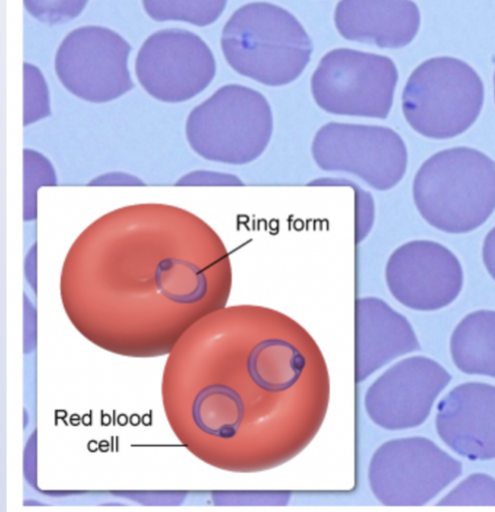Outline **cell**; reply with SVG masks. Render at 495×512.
<instances>
[{
	"label": "cell",
	"instance_id": "1",
	"mask_svg": "<svg viewBox=\"0 0 495 512\" xmlns=\"http://www.w3.org/2000/svg\"><path fill=\"white\" fill-rule=\"evenodd\" d=\"M221 47L236 73L274 88L295 82L313 53L301 23L268 3L248 4L235 12L223 29Z\"/></svg>",
	"mask_w": 495,
	"mask_h": 512
},
{
	"label": "cell",
	"instance_id": "2",
	"mask_svg": "<svg viewBox=\"0 0 495 512\" xmlns=\"http://www.w3.org/2000/svg\"><path fill=\"white\" fill-rule=\"evenodd\" d=\"M412 193L429 225L448 234L469 233L495 210V162L470 148L441 151L420 167Z\"/></svg>",
	"mask_w": 495,
	"mask_h": 512
},
{
	"label": "cell",
	"instance_id": "3",
	"mask_svg": "<svg viewBox=\"0 0 495 512\" xmlns=\"http://www.w3.org/2000/svg\"><path fill=\"white\" fill-rule=\"evenodd\" d=\"M188 127L192 144L203 158L245 166L267 151L275 121L268 100L260 92L228 85L191 113Z\"/></svg>",
	"mask_w": 495,
	"mask_h": 512
},
{
	"label": "cell",
	"instance_id": "4",
	"mask_svg": "<svg viewBox=\"0 0 495 512\" xmlns=\"http://www.w3.org/2000/svg\"><path fill=\"white\" fill-rule=\"evenodd\" d=\"M484 87L477 73L454 58H434L411 74L402 94V112L419 135L433 140L455 138L478 119Z\"/></svg>",
	"mask_w": 495,
	"mask_h": 512
},
{
	"label": "cell",
	"instance_id": "5",
	"mask_svg": "<svg viewBox=\"0 0 495 512\" xmlns=\"http://www.w3.org/2000/svg\"><path fill=\"white\" fill-rule=\"evenodd\" d=\"M397 83L398 71L389 58L337 49L321 59L311 79V93L327 114L385 120Z\"/></svg>",
	"mask_w": 495,
	"mask_h": 512
},
{
	"label": "cell",
	"instance_id": "6",
	"mask_svg": "<svg viewBox=\"0 0 495 512\" xmlns=\"http://www.w3.org/2000/svg\"><path fill=\"white\" fill-rule=\"evenodd\" d=\"M311 156L321 171L355 177L380 192L396 187L408 165L403 139L377 125L327 123L314 135Z\"/></svg>",
	"mask_w": 495,
	"mask_h": 512
},
{
	"label": "cell",
	"instance_id": "7",
	"mask_svg": "<svg viewBox=\"0 0 495 512\" xmlns=\"http://www.w3.org/2000/svg\"><path fill=\"white\" fill-rule=\"evenodd\" d=\"M131 52V45L116 32L83 27L62 42L56 55V72L75 96L93 103L110 102L134 88L128 66Z\"/></svg>",
	"mask_w": 495,
	"mask_h": 512
},
{
	"label": "cell",
	"instance_id": "8",
	"mask_svg": "<svg viewBox=\"0 0 495 512\" xmlns=\"http://www.w3.org/2000/svg\"><path fill=\"white\" fill-rule=\"evenodd\" d=\"M216 71L209 46L199 36L180 29L150 36L136 62L141 86L167 103L186 102L200 95L211 85Z\"/></svg>",
	"mask_w": 495,
	"mask_h": 512
},
{
	"label": "cell",
	"instance_id": "9",
	"mask_svg": "<svg viewBox=\"0 0 495 512\" xmlns=\"http://www.w3.org/2000/svg\"><path fill=\"white\" fill-rule=\"evenodd\" d=\"M385 279L397 301L418 311H435L450 305L464 281L457 257L443 245L427 240L398 247L387 261Z\"/></svg>",
	"mask_w": 495,
	"mask_h": 512
},
{
	"label": "cell",
	"instance_id": "10",
	"mask_svg": "<svg viewBox=\"0 0 495 512\" xmlns=\"http://www.w3.org/2000/svg\"><path fill=\"white\" fill-rule=\"evenodd\" d=\"M378 465V491L391 505L426 504L462 473L460 461L422 437L386 444Z\"/></svg>",
	"mask_w": 495,
	"mask_h": 512
},
{
	"label": "cell",
	"instance_id": "11",
	"mask_svg": "<svg viewBox=\"0 0 495 512\" xmlns=\"http://www.w3.org/2000/svg\"><path fill=\"white\" fill-rule=\"evenodd\" d=\"M436 428L457 454L470 460L495 458V387L461 384L438 404Z\"/></svg>",
	"mask_w": 495,
	"mask_h": 512
},
{
	"label": "cell",
	"instance_id": "12",
	"mask_svg": "<svg viewBox=\"0 0 495 512\" xmlns=\"http://www.w3.org/2000/svg\"><path fill=\"white\" fill-rule=\"evenodd\" d=\"M450 381L451 375L426 357H413L397 364L379 384V422L390 429L421 425Z\"/></svg>",
	"mask_w": 495,
	"mask_h": 512
},
{
	"label": "cell",
	"instance_id": "13",
	"mask_svg": "<svg viewBox=\"0 0 495 512\" xmlns=\"http://www.w3.org/2000/svg\"><path fill=\"white\" fill-rule=\"evenodd\" d=\"M334 22L347 41L397 50L412 43L421 19L412 0H340Z\"/></svg>",
	"mask_w": 495,
	"mask_h": 512
},
{
	"label": "cell",
	"instance_id": "14",
	"mask_svg": "<svg viewBox=\"0 0 495 512\" xmlns=\"http://www.w3.org/2000/svg\"><path fill=\"white\" fill-rule=\"evenodd\" d=\"M450 350L460 371L495 378V311L467 315L452 334Z\"/></svg>",
	"mask_w": 495,
	"mask_h": 512
},
{
	"label": "cell",
	"instance_id": "15",
	"mask_svg": "<svg viewBox=\"0 0 495 512\" xmlns=\"http://www.w3.org/2000/svg\"><path fill=\"white\" fill-rule=\"evenodd\" d=\"M228 0H143L147 15L156 22H184L197 27L216 23Z\"/></svg>",
	"mask_w": 495,
	"mask_h": 512
},
{
	"label": "cell",
	"instance_id": "16",
	"mask_svg": "<svg viewBox=\"0 0 495 512\" xmlns=\"http://www.w3.org/2000/svg\"><path fill=\"white\" fill-rule=\"evenodd\" d=\"M309 186L350 187L355 197V241L361 244L371 233L375 222V203L370 192L352 180L341 177H322L311 181Z\"/></svg>",
	"mask_w": 495,
	"mask_h": 512
},
{
	"label": "cell",
	"instance_id": "17",
	"mask_svg": "<svg viewBox=\"0 0 495 512\" xmlns=\"http://www.w3.org/2000/svg\"><path fill=\"white\" fill-rule=\"evenodd\" d=\"M438 505H495V479L476 473L449 492Z\"/></svg>",
	"mask_w": 495,
	"mask_h": 512
},
{
	"label": "cell",
	"instance_id": "18",
	"mask_svg": "<svg viewBox=\"0 0 495 512\" xmlns=\"http://www.w3.org/2000/svg\"><path fill=\"white\" fill-rule=\"evenodd\" d=\"M88 3L89 0H25V7L34 19L55 26L80 17Z\"/></svg>",
	"mask_w": 495,
	"mask_h": 512
},
{
	"label": "cell",
	"instance_id": "19",
	"mask_svg": "<svg viewBox=\"0 0 495 512\" xmlns=\"http://www.w3.org/2000/svg\"><path fill=\"white\" fill-rule=\"evenodd\" d=\"M27 110L44 114L49 110V90L42 72L34 65L25 64Z\"/></svg>",
	"mask_w": 495,
	"mask_h": 512
},
{
	"label": "cell",
	"instance_id": "20",
	"mask_svg": "<svg viewBox=\"0 0 495 512\" xmlns=\"http://www.w3.org/2000/svg\"><path fill=\"white\" fill-rule=\"evenodd\" d=\"M482 257L488 273L495 280V227L485 237Z\"/></svg>",
	"mask_w": 495,
	"mask_h": 512
},
{
	"label": "cell",
	"instance_id": "21",
	"mask_svg": "<svg viewBox=\"0 0 495 512\" xmlns=\"http://www.w3.org/2000/svg\"><path fill=\"white\" fill-rule=\"evenodd\" d=\"M118 421L122 426H125L128 423L129 419L127 415L123 414L119 416Z\"/></svg>",
	"mask_w": 495,
	"mask_h": 512
},
{
	"label": "cell",
	"instance_id": "22",
	"mask_svg": "<svg viewBox=\"0 0 495 512\" xmlns=\"http://www.w3.org/2000/svg\"><path fill=\"white\" fill-rule=\"evenodd\" d=\"M81 418L79 415L75 414L71 417V423L75 426H78L80 424Z\"/></svg>",
	"mask_w": 495,
	"mask_h": 512
},
{
	"label": "cell",
	"instance_id": "23",
	"mask_svg": "<svg viewBox=\"0 0 495 512\" xmlns=\"http://www.w3.org/2000/svg\"><path fill=\"white\" fill-rule=\"evenodd\" d=\"M140 422H141V419H140V417H139L138 415H133V416L131 417V423H132L134 426L139 425V424H140Z\"/></svg>",
	"mask_w": 495,
	"mask_h": 512
},
{
	"label": "cell",
	"instance_id": "24",
	"mask_svg": "<svg viewBox=\"0 0 495 512\" xmlns=\"http://www.w3.org/2000/svg\"><path fill=\"white\" fill-rule=\"evenodd\" d=\"M89 449L90 451L92 452H95L98 450V445H97V442L95 440H92L90 443H89Z\"/></svg>",
	"mask_w": 495,
	"mask_h": 512
},
{
	"label": "cell",
	"instance_id": "25",
	"mask_svg": "<svg viewBox=\"0 0 495 512\" xmlns=\"http://www.w3.org/2000/svg\"><path fill=\"white\" fill-rule=\"evenodd\" d=\"M91 423H92V418H91V416H89V415H85V416H84V424H85V425H87V426H89V425H91Z\"/></svg>",
	"mask_w": 495,
	"mask_h": 512
},
{
	"label": "cell",
	"instance_id": "26",
	"mask_svg": "<svg viewBox=\"0 0 495 512\" xmlns=\"http://www.w3.org/2000/svg\"><path fill=\"white\" fill-rule=\"evenodd\" d=\"M143 422L149 426L151 423H152V418L149 416V415H146L144 418H143Z\"/></svg>",
	"mask_w": 495,
	"mask_h": 512
},
{
	"label": "cell",
	"instance_id": "27",
	"mask_svg": "<svg viewBox=\"0 0 495 512\" xmlns=\"http://www.w3.org/2000/svg\"><path fill=\"white\" fill-rule=\"evenodd\" d=\"M494 98H495V74H494Z\"/></svg>",
	"mask_w": 495,
	"mask_h": 512
}]
</instances>
